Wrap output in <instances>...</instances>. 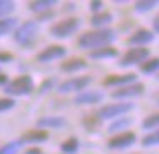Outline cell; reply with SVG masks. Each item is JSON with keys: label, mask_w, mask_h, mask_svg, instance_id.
Wrapping results in <instances>:
<instances>
[{"label": "cell", "mask_w": 159, "mask_h": 154, "mask_svg": "<svg viewBox=\"0 0 159 154\" xmlns=\"http://www.w3.org/2000/svg\"><path fill=\"white\" fill-rule=\"evenodd\" d=\"M115 38H116V33L110 27L89 31L79 38V46L84 50H98L103 46H110V43H113Z\"/></svg>", "instance_id": "1"}, {"label": "cell", "mask_w": 159, "mask_h": 154, "mask_svg": "<svg viewBox=\"0 0 159 154\" xmlns=\"http://www.w3.org/2000/svg\"><path fill=\"white\" fill-rule=\"evenodd\" d=\"M33 87H34V82L29 75H19L5 86V92L12 96H24L29 94L33 91Z\"/></svg>", "instance_id": "2"}, {"label": "cell", "mask_w": 159, "mask_h": 154, "mask_svg": "<svg viewBox=\"0 0 159 154\" xmlns=\"http://www.w3.org/2000/svg\"><path fill=\"white\" fill-rule=\"evenodd\" d=\"M79 26H80V21L77 17H69V19H63L60 22L53 24L50 27V34L55 38H69L79 29Z\"/></svg>", "instance_id": "3"}, {"label": "cell", "mask_w": 159, "mask_h": 154, "mask_svg": "<svg viewBox=\"0 0 159 154\" xmlns=\"http://www.w3.org/2000/svg\"><path fill=\"white\" fill-rule=\"evenodd\" d=\"M39 31V24L38 21H28V22L21 24L19 27L14 29V40L21 44H28L34 40V36Z\"/></svg>", "instance_id": "4"}, {"label": "cell", "mask_w": 159, "mask_h": 154, "mask_svg": "<svg viewBox=\"0 0 159 154\" xmlns=\"http://www.w3.org/2000/svg\"><path fill=\"white\" fill-rule=\"evenodd\" d=\"M130 110H134L132 103H115V105H106L99 110V118L103 120H110V118H116V116L128 113Z\"/></svg>", "instance_id": "5"}, {"label": "cell", "mask_w": 159, "mask_h": 154, "mask_svg": "<svg viewBox=\"0 0 159 154\" xmlns=\"http://www.w3.org/2000/svg\"><path fill=\"white\" fill-rule=\"evenodd\" d=\"M147 58H149V50H147V48H144V46L132 48V50H128L127 53L121 57L120 65H121V67H130V65L140 63V62L147 60Z\"/></svg>", "instance_id": "6"}, {"label": "cell", "mask_w": 159, "mask_h": 154, "mask_svg": "<svg viewBox=\"0 0 159 154\" xmlns=\"http://www.w3.org/2000/svg\"><path fill=\"white\" fill-rule=\"evenodd\" d=\"M89 84H91V77L89 75H82V77H74V79H69V81L62 82L57 91L62 92V94H65V92H75V91L79 92V91H84V87Z\"/></svg>", "instance_id": "7"}, {"label": "cell", "mask_w": 159, "mask_h": 154, "mask_svg": "<svg viewBox=\"0 0 159 154\" xmlns=\"http://www.w3.org/2000/svg\"><path fill=\"white\" fill-rule=\"evenodd\" d=\"M144 84H139V82H134V84H128V86H121L118 87L116 91L111 92L115 99H123V98H137L144 92Z\"/></svg>", "instance_id": "8"}, {"label": "cell", "mask_w": 159, "mask_h": 154, "mask_svg": "<svg viewBox=\"0 0 159 154\" xmlns=\"http://www.w3.org/2000/svg\"><path fill=\"white\" fill-rule=\"evenodd\" d=\"M134 142H135V133L123 132V133H118V135L111 137L108 140V147L110 149H127V147L134 146Z\"/></svg>", "instance_id": "9"}, {"label": "cell", "mask_w": 159, "mask_h": 154, "mask_svg": "<svg viewBox=\"0 0 159 154\" xmlns=\"http://www.w3.org/2000/svg\"><path fill=\"white\" fill-rule=\"evenodd\" d=\"M65 53H67L65 46H60V44H52V46L45 48V50H41L38 53V62L46 63V62H52V60H57V58L65 57Z\"/></svg>", "instance_id": "10"}, {"label": "cell", "mask_w": 159, "mask_h": 154, "mask_svg": "<svg viewBox=\"0 0 159 154\" xmlns=\"http://www.w3.org/2000/svg\"><path fill=\"white\" fill-rule=\"evenodd\" d=\"M137 81V75L135 74H125V75H108L103 81V86L108 87H121V86H128L134 84Z\"/></svg>", "instance_id": "11"}, {"label": "cell", "mask_w": 159, "mask_h": 154, "mask_svg": "<svg viewBox=\"0 0 159 154\" xmlns=\"http://www.w3.org/2000/svg\"><path fill=\"white\" fill-rule=\"evenodd\" d=\"M103 92L99 91H80L74 98V103L75 105H96V103L103 101Z\"/></svg>", "instance_id": "12"}, {"label": "cell", "mask_w": 159, "mask_h": 154, "mask_svg": "<svg viewBox=\"0 0 159 154\" xmlns=\"http://www.w3.org/2000/svg\"><path fill=\"white\" fill-rule=\"evenodd\" d=\"M67 125V120L63 116H43L36 122L38 128H62Z\"/></svg>", "instance_id": "13"}, {"label": "cell", "mask_w": 159, "mask_h": 154, "mask_svg": "<svg viewBox=\"0 0 159 154\" xmlns=\"http://www.w3.org/2000/svg\"><path fill=\"white\" fill-rule=\"evenodd\" d=\"M152 40H154V33H152V31L139 29V31H135V33L128 38V43L134 44V46H137V44H147V43H151Z\"/></svg>", "instance_id": "14"}, {"label": "cell", "mask_w": 159, "mask_h": 154, "mask_svg": "<svg viewBox=\"0 0 159 154\" xmlns=\"http://www.w3.org/2000/svg\"><path fill=\"white\" fill-rule=\"evenodd\" d=\"M48 139V133L43 132V130H28V132L22 133L21 140L22 144H31V142H45Z\"/></svg>", "instance_id": "15"}, {"label": "cell", "mask_w": 159, "mask_h": 154, "mask_svg": "<svg viewBox=\"0 0 159 154\" xmlns=\"http://www.w3.org/2000/svg\"><path fill=\"white\" fill-rule=\"evenodd\" d=\"M87 63L84 58H70V60L63 62L62 65H60V70L62 72H77V70H82V68H86Z\"/></svg>", "instance_id": "16"}, {"label": "cell", "mask_w": 159, "mask_h": 154, "mask_svg": "<svg viewBox=\"0 0 159 154\" xmlns=\"http://www.w3.org/2000/svg\"><path fill=\"white\" fill-rule=\"evenodd\" d=\"M116 55H118V51L115 50L113 46H103V48L89 51V57L96 58V60H99V58H113V57H116Z\"/></svg>", "instance_id": "17"}, {"label": "cell", "mask_w": 159, "mask_h": 154, "mask_svg": "<svg viewBox=\"0 0 159 154\" xmlns=\"http://www.w3.org/2000/svg\"><path fill=\"white\" fill-rule=\"evenodd\" d=\"M111 21H113V16L110 12H99V14H94L91 17V24L94 27H101V29H104Z\"/></svg>", "instance_id": "18"}, {"label": "cell", "mask_w": 159, "mask_h": 154, "mask_svg": "<svg viewBox=\"0 0 159 154\" xmlns=\"http://www.w3.org/2000/svg\"><path fill=\"white\" fill-rule=\"evenodd\" d=\"M57 3V0H34V2H29V10L33 12H46V10H52V7Z\"/></svg>", "instance_id": "19"}, {"label": "cell", "mask_w": 159, "mask_h": 154, "mask_svg": "<svg viewBox=\"0 0 159 154\" xmlns=\"http://www.w3.org/2000/svg\"><path fill=\"white\" fill-rule=\"evenodd\" d=\"M19 21L16 17H5V19H0V38L5 36V34L12 33V31L17 27Z\"/></svg>", "instance_id": "20"}, {"label": "cell", "mask_w": 159, "mask_h": 154, "mask_svg": "<svg viewBox=\"0 0 159 154\" xmlns=\"http://www.w3.org/2000/svg\"><path fill=\"white\" fill-rule=\"evenodd\" d=\"M132 123H134V118H130V116H125V118H120V120H115L113 123H111L110 127H108V130L110 132H123L127 127H130Z\"/></svg>", "instance_id": "21"}, {"label": "cell", "mask_w": 159, "mask_h": 154, "mask_svg": "<svg viewBox=\"0 0 159 154\" xmlns=\"http://www.w3.org/2000/svg\"><path fill=\"white\" fill-rule=\"evenodd\" d=\"M60 149H62V152H65V154H75L77 151H79V140H77L75 137H70V139L65 140V142H62Z\"/></svg>", "instance_id": "22"}, {"label": "cell", "mask_w": 159, "mask_h": 154, "mask_svg": "<svg viewBox=\"0 0 159 154\" xmlns=\"http://www.w3.org/2000/svg\"><path fill=\"white\" fill-rule=\"evenodd\" d=\"M21 147H22L21 140H12V142H9V144L0 147V154H17Z\"/></svg>", "instance_id": "23"}, {"label": "cell", "mask_w": 159, "mask_h": 154, "mask_svg": "<svg viewBox=\"0 0 159 154\" xmlns=\"http://www.w3.org/2000/svg\"><path fill=\"white\" fill-rule=\"evenodd\" d=\"M156 5H157L156 0H149V2H135L134 9L137 10V12H149V10H152Z\"/></svg>", "instance_id": "24"}, {"label": "cell", "mask_w": 159, "mask_h": 154, "mask_svg": "<svg viewBox=\"0 0 159 154\" xmlns=\"http://www.w3.org/2000/svg\"><path fill=\"white\" fill-rule=\"evenodd\" d=\"M157 140H159V133L151 132L149 135H145L144 139H142V146L144 147H156L157 146Z\"/></svg>", "instance_id": "25"}, {"label": "cell", "mask_w": 159, "mask_h": 154, "mask_svg": "<svg viewBox=\"0 0 159 154\" xmlns=\"http://www.w3.org/2000/svg\"><path fill=\"white\" fill-rule=\"evenodd\" d=\"M14 9H16L14 2H11V0H0V17L9 16Z\"/></svg>", "instance_id": "26"}, {"label": "cell", "mask_w": 159, "mask_h": 154, "mask_svg": "<svg viewBox=\"0 0 159 154\" xmlns=\"http://www.w3.org/2000/svg\"><path fill=\"white\" fill-rule=\"evenodd\" d=\"M157 67H159V60L157 58H151L145 63H142V72L144 74H152V72L157 70Z\"/></svg>", "instance_id": "27"}, {"label": "cell", "mask_w": 159, "mask_h": 154, "mask_svg": "<svg viewBox=\"0 0 159 154\" xmlns=\"http://www.w3.org/2000/svg\"><path fill=\"white\" fill-rule=\"evenodd\" d=\"M157 123H159V115H151L142 122V127L144 128H156Z\"/></svg>", "instance_id": "28"}, {"label": "cell", "mask_w": 159, "mask_h": 154, "mask_svg": "<svg viewBox=\"0 0 159 154\" xmlns=\"http://www.w3.org/2000/svg\"><path fill=\"white\" fill-rule=\"evenodd\" d=\"M14 105H16L14 99H11V98H0V113L7 111V110H12V108H14Z\"/></svg>", "instance_id": "29"}, {"label": "cell", "mask_w": 159, "mask_h": 154, "mask_svg": "<svg viewBox=\"0 0 159 154\" xmlns=\"http://www.w3.org/2000/svg\"><path fill=\"white\" fill-rule=\"evenodd\" d=\"M57 84V81L55 79H46L45 82H43L41 86H39V94H45V92H48V91H52L53 89V86Z\"/></svg>", "instance_id": "30"}, {"label": "cell", "mask_w": 159, "mask_h": 154, "mask_svg": "<svg viewBox=\"0 0 159 154\" xmlns=\"http://www.w3.org/2000/svg\"><path fill=\"white\" fill-rule=\"evenodd\" d=\"M89 7H91V10H93V12H99V9H103V2H98V0H94V2L89 3Z\"/></svg>", "instance_id": "31"}, {"label": "cell", "mask_w": 159, "mask_h": 154, "mask_svg": "<svg viewBox=\"0 0 159 154\" xmlns=\"http://www.w3.org/2000/svg\"><path fill=\"white\" fill-rule=\"evenodd\" d=\"M12 55L11 53H0V63H5V62H11L12 60Z\"/></svg>", "instance_id": "32"}, {"label": "cell", "mask_w": 159, "mask_h": 154, "mask_svg": "<svg viewBox=\"0 0 159 154\" xmlns=\"http://www.w3.org/2000/svg\"><path fill=\"white\" fill-rule=\"evenodd\" d=\"M24 154H41V149H38V147H33V149H28Z\"/></svg>", "instance_id": "33"}, {"label": "cell", "mask_w": 159, "mask_h": 154, "mask_svg": "<svg viewBox=\"0 0 159 154\" xmlns=\"http://www.w3.org/2000/svg\"><path fill=\"white\" fill-rule=\"evenodd\" d=\"M4 84H7V75L0 74V86H4Z\"/></svg>", "instance_id": "34"}, {"label": "cell", "mask_w": 159, "mask_h": 154, "mask_svg": "<svg viewBox=\"0 0 159 154\" xmlns=\"http://www.w3.org/2000/svg\"><path fill=\"white\" fill-rule=\"evenodd\" d=\"M157 17H154V19H152V26H154V33H157Z\"/></svg>", "instance_id": "35"}]
</instances>
